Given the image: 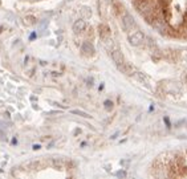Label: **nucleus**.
<instances>
[{
	"mask_svg": "<svg viewBox=\"0 0 187 179\" xmlns=\"http://www.w3.org/2000/svg\"><path fill=\"white\" fill-rule=\"evenodd\" d=\"M40 145H33V150H39V149H40Z\"/></svg>",
	"mask_w": 187,
	"mask_h": 179,
	"instance_id": "nucleus-16",
	"label": "nucleus"
},
{
	"mask_svg": "<svg viewBox=\"0 0 187 179\" xmlns=\"http://www.w3.org/2000/svg\"><path fill=\"white\" fill-rule=\"evenodd\" d=\"M112 58H113V61L115 62V65H117V66H118V65H121V64H123V62H125L122 52H121V50H118V49L112 50Z\"/></svg>",
	"mask_w": 187,
	"mask_h": 179,
	"instance_id": "nucleus-3",
	"label": "nucleus"
},
{
	"mask_svg": "<svg viewBox=\"0 0 187 179\" xmlns=\"http://www.w3.org/2000/svg\"><path fill=\"white\" fill-rule=\"evenodd\" d=\"M81 50H83L84 55L92 56L93 53H94V47H93V44H90L89 41H84L83 42V47H81Z\"/></svg>",
	"mask_w": 187,
	"mask_h": 179,
	"instance_id": "nucleus-4",
	"label": "nucleus"
},
{
	"mask_svg": "<svg viewBox=\"0 0 187 179\" xmlns=\"http://www.w3.org/2000/svg\"><path fill=\"white\" fill-rule=\"evenodd\" d=\"M143 41H145V36H143V33L141 31H135L133 33H129V42L131 45H134V47L143 44Z\"/></svg>",
	"mask_w": 187,
	"mask_h": 179,
	"instance_id": "nucleus-1",
	"label": "nucleus"
},
{
	"mask_svg": "<svg viewBox=\"0 0 187 179\" xmlns=\"http://www.w3.org/2000/svg\"><path fill=\"white\" fill-rule=\"evenodd\" d=\"M85 28H86V23H85V20H76L75 24H73V31H75V33L84 32Z\"/></svg>",
	"mask_w": 187,
	"mask_h": 179,
	"instance_id": "nucleus-5",
	"label": "nucleus"
},
{
	"mask_svg": "<svg viewBox=\"0 0 187 179\" xmlns=\"http://www.w3.org/2000/svg\"><path fill=\"white\" fill-rule=\"evenodd\" d=\"M118 69L121 70L122 73H125V75H134V68H133V65L127 64V62H123V64L118 65Z\"/></svg>",
	"mask_w": 187,
	"mask_h": 179,
	"instance_id": "nucleus-6",
	"label": "nucleus"
},
{
	"mask_svg": "<svg viewBox=\"0 0 187 179\" xmlns=\"http://www.w3.org/2000/svg\"><path fill=\"white\" fill-rule=\"evenodd\" d=\"M183 77H185V81H186V84H187V72H185V75H183Z\"/></svg>",
	"mask_w": 187,
	"mask_h": 179,
	"instance_id": "nucleus-18",
	"label": "nucleus"
},
{
	"mask_svg": "<svg viewBox=\"0 0 187 179\" xmlns=\"http://www.w3.org/2000/svg\"><path fill=\"white\" fill-rule=\"evenodd\" d=\"M35 39H36V32H32L29 36V40H35Z\"/></svg>",
	"mask_w": 187,
	"mask_h": 179,
	"instance_id": "nucleus-15",
	"label": "nucleus"
},
{
	"mask_svg": "<svg viewBox=\"0 0 187 179\" xmlns=\"http://www.w3.org/2000/svg\"><path fill=\"white\" fill-rule=\"evenodd\" d=\"M104 105H105V109H106V110H112L113 109V102L110 101V99H106V101L104 102Z\"/></svg>",
	"mask_w": 187,
	"mask_h": 179,
	"instance_id": "nucleus-12",
	"label": "nucleus"
},
{
	"mask_svg": "<svg viewBox=\"0 0 187 179\" xmlns=\"http://www.w3.org/2000/svg\"><path fill=\"white\" fill-rule=\"evenodd\" d=\"M135 75V78L138 80V81H141L142 84H145V85H147V81H146V78H145V76H142V73H134Z\"/></svg>",
	"mask_w": 187,
	"mask_h": 179,
	"instance_id": "nucleus-11",
	"label": "nucleus"
},
{
	"mask_svg": "<svg viewBox=\"0 0 187 179\" xmlns=\"http://www.w3.org/2000/svg\"><path fill=\"white\" fill-rule=\"evenodd\" d=\"M81 13H83V16H84V18H86V19L92 16V11H90L89 7H83V8H81Z\"/></svg>",
	"mask_w": 187,
	"mask_h": 179,
	"instance_id": "nucleus-8",
	"label": "nucleus"
},
{
	"mask_svg": "<svg viewBox=\"0 0 187 179\" xmlns=\"http://www.w3.org/2000/svg\"><path fill=\"white\" fill-rule=\"evenodd\" d=\"M16 143H18V139H16V138H12V145H16Z\"/></svg>",
	"mask_w": 187,
	"mask_h": 179,
	"instance_id": "nucleus-17",
	"label": "nucleus"
},
{
	"mask_svg": "<svg viewBox=\"0 0 187 179\" xmlns=\"http://www.w3.org/2000/svg\"><path fill=\"white\" fill-rule=\"evenodd\" d=\"M36 19L33 18V16H27V18H25V24L27 25H35L36 24Z\"/></svg>",
	"mask_w": 187,
	"mask_h": 179,
	"instance_id": "nucleus-10",
	"label": "nucleus"
},
{
	"mask_svg": "<svg viewBox=\"0 0 187 179\" xmlns=\"http://www.w3.org/2000/svg\"><path fill=\"white\" fill-rule=\"evenodd\" d=\"M122 25H123L125 31H131L133 27H135V21H134V19H133L130 15L125 13L123 18H122Z\"/></svg>",
	"mask_w": 187,
	"mask_h": 179,
	"instance_id": "nucleus-2",
	"label": "nucleus"
},
{
	"mask_svg": "<svg viewBox=\"0 0 187 179\" xmlns=\"http://www.w3.org/2000/svg\"><path fill=\"white\" fill-rule=\"evenodd\" d=\"M115 175L120 177V178H125V177H126V172H125V171H118V172H115Z\"/></svg>",
	"mask_w": 187,
	"mask_h": 179,
	"instance_id": "nucleus-14",
	"label": "nucleus"
},
{
	"mask_svg": "<svg viewBox=\"0 0 187 179\" xmlns=\"http://www.w3.org/2000/svg\"><path fill=\"white\" fill-rule=\"evenodd\" d=\"M100 35H101V37H102L104 40H106V39H109V36H110V29H109V27L107 25H100Z\"/></svg>",
	"mask_w": 187,
	"mask_h": 179,
	"instance_id": "nucleus-7",
	"label": "nucleus"
},
{
	"mask_svg": "<svg viewBox=\"0 0 187 179\" xmlns=\"http://www.w3.org/2000/svg\"><path fill=\"white\" fill-rule=\"evenodd\" d=\"M52 162H53V166L57 167V169H61L62 164H64V161H62V159H58V158H55Z\"/></svg>",
	"mask_w": 187,
	"mask_h": 179,
	"instance_id": "nucleus-9",
	"label": "nucleus"
},
{
	"mask_svg": "<svg viewBox=\"0 0 187 179\" xmlns=\"http://www.w3.org/2000/svg\"><path fill=\"white\" fill-rule=\"evenodd\" d=\"M72 113H73V114H78V115H81V117H90V115L89 114H86V113H85V112H81V110H72Z\"/></svg>",
	"mask_w": 187,
	"mask_h": 179,
	"instance_id": "nucleus-13",
	"label": "nucleus"
},
{
	"mask_svg": "<svg viewBox=\"0 0 187 179\" xmlns=\"http://www.w3.org/2000/svg\"><path fill=\"white\" fill-rule=\"evenodd\" d=\"M185 60H186V62H187V53H186V56H185Z\"/></svg>",
	"mask_w": 187,
	"mask_h": 179,
	"instance_id": "nucleus-19",
	"label": "nucleus"
}]
</instances>
